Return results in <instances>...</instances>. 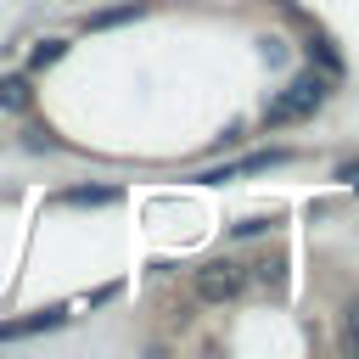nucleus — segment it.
<instances>
[{
	"label": "nucleus",
	"instance_id": "obj_2",
	"mask_svg": "<svg viewBox=\"0 0 359 359\" xmlns=\"http://www.w3.org/2000/svg\"><path fill=\"white\" fill-rule=\"evenodd\" d=\"M241 286H247V269H241V264L213 258V264L196 269V297H202V303H236Z\"/></svg>",
	"mask_w": 359,
	"mask_h": 359
},
{
	"label": "nucleus",
	"instance_id": "obj_9",
	"mask_svg": "<svg viewBox=\"0 0 359 359\" xmlns=\"http://www.w3.org/2000/svg\"><path fill=\"white\" fill-rule=\"evenodd\" d=\"M264 230H269V219H241L236 224V236H264Z\"/></svg>",
	"mask_w": 359,
	"mask_h": 359
},
{
	"label": "nucleus",
	"instance_id": "obj_8",
	"mask_svg": "<svg viewBox=\"0 0 359 359\" xmlns=\"http://www.w3.org/2000/svg\"><path fill=\"white\" fill-rule=\"evenodd\" d=\"M342 342H348V353H359V297L348 303V337Z\"/></svg>",
	"mask_w": 359,
	"mask_h": 359
},
{
	"label": "nucleus",
	"instance_id": "obj_10",
	"mask_svg": "<svg viewBox=\"0 0 359 359\" xmlns=\"http://www.w3.org/2000/svg\"><path fill=\"white\" fill-rule=\"evenodd\" d=\"M342 180H348V185H359V163H342Z\"/></svg>",
	"mask_w": 359,
	"mask_h": 359
},
{
	"label": "nucleus",
	"instance_id": "obj_3",
	"mask_svg": "<svg viewBox=\"0 0 359 359\" xmlns=\"http://www.w3.org/2000/svg\"><path fill=\"white\" fill-rule=\"evenodd\" d=\"M0 107H6V112H28V107H34L28 73H0Z\"/></svg>",
	"mask_w": 359,
	"mask_h": 359
},
{
	"label": "nucleus",
	"instance_id": "obj_4",
	"mask_svg": "<svg viewBox=\"0 0 359 359\" xmlns=\"http://www.w3.org/2000/svg\"><path fill=\"white\" fill-rule=\"evenodd\" d=\"M309 62H320V73H325V79H342V56L331 50V39H325V34H314V39H309Z\"/></svg>",
	"mask_w": 359,
	"mask_h": 359
},
{
	"label": "nucleus",
	"instance_id": "obj_5",
	"mask_svg": "<svg viewBox=\"0 0 359 359\" xmlns=\"http://www.w3.org/2000/svg\"><path fill=\"white\" fill-rule=\"evenodd\" d=\"M62 202L67 208H101V202H118V191L112 185H79V191H62Z\"/></svg>",
	"mask_w": 359,
	"mask_h": 359
},
{
	"label": "nucleus",
	"instance_id": "obj_1",
	"mask_svg": "<svg viewBox=\"0 0 359 359\" xmlns=\"http://www.w3.org/2000/svg\"><path fill=\"white\" fill-rule=\"evenodd\" d=\"M325 95H331V79H325V73H303V79H292V84L264 107V123H297V118L320 112Z\"/></svg>",
	"mask_w": 359,
	"mask_h": 359
},
{
	"label": "nucleus",
	"instance_id": "obj_7",
	"mask_svg": "<svg viewBox=\"0 0 359 359\" xmlns=\"http://www.w3.org/2000/svg\"><path fill=\"white\" fill-rule=\"evenodd\" d=\"M67 56V39H39L34 45V67H50V62H62Z\"/></svg>",
	"mask_w": 359,
	"mask_h": 359
},
{
	"label": "nucleus",
	"instance_id": "obj_6",
	"mask_svg": "<svg viewBox=\"0 0 359 359\" xmlns=\"http://www.w3.org/2000/svg\"><path fill=\"white\" fill-rule=\"evenodd\" d=\"M140 11H146L140 0H129V6H112V11H95V17H90V28H118V22H135Z\"/></svg>",
	"mask_w": 359,
	"mask_h": 359
}]
</instances>
